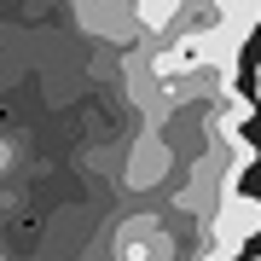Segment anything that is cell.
I'll return each instance as SVG.
<instances>
[{
  "mask_svg": "<svg viewBox=\"0 0 261 261\" xmlns=\"http://www.w3.org/2000/svg\"><path fill=\"white\" fill-rule=\"evenodd\" d=\"M255 232H261V197L232 192V197H221L209 209V255L215 261H238Z\"/></svg>",
  "mask_w": 261,
  "mask_h": 261,
  "instance_id": "cell-1",
  "label": "cell"
},
{
  "mask_svg": "<svg viewBox=\"0 0 261 261\" xmlns=\"http://www.w3.org/2000/svg\"><path fill=\"white\" fill-rule=\"evenodd\" d=\"M255 99H261V70H255Z\"/></svg>",
  "mask_w": 261,
  "mask_h": 261,
  "instance_id": "cell-3",
  "label": "cell"
},
{
  "mask_svg": "<svg viewBox=\"0 0 261 261\" xmlns=\"http://www.w3.org/2000/svg\"><path fill=\"white\" fill-rule=\"evenodd\" d=\"M180 6H186V0H128L134 23H140V29H151V35H163V29L180 18Z\"/></svg>",
  "mask_w": 261,
  "mask_h": 261,
  "instance_id": "cell-2",
  "label": "cell"
},
{
  "mask_svg": "<svg viewBox=\"0 0 261 261\" xmlns=\"http://www.w3.org/2000/svg\"><path fill=\"white\" fill-rule=\"evenodd\" d=\"M250 261H261V255H250Z\"/></svg>",
  "mask_w": 261,
  "mask_h": 261,
  "instance_id": "cell-4",
  "label": "cell"
}]
</instances>
